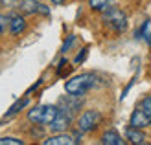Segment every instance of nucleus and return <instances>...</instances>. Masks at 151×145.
Wrapping results in <instances>:
<instances>
[{"mask_svg":"<svg viewBox=\"0 0 151 145\" xmlns=\"http://www.w3.org/2000/svg\"><path fill=\"white\" fill-rule=\"evenodd\" d=\"M96 83H98V77L94 74H79V75H76V77H72L70 81H66L65 90L72 96H83V94H87L90 88H94Z\"/></svg>","mask_w":151,"mask_h":145,"instance_id":"1","label":"nucleus"},{"mask_svg":"<svg viewBox=\"0 0 151 145\" xmlns=\"http://www.w3.org/2000/svg\"><path fill=\"white\" fill-rule=\"evenodd\" d=\"M59 110L61 109H57L54 105H39L28 112V119L35 125H50L57 118Z\"/></svg>","mask_w":151,"mask_h":145,"instance_id":"2","label":"nucleus"},{"mask_svg":"<svg viewBox=\"0 0 151 145\" xmlns=\"http://www.w3.org/2000/svg\"><path fill=\"white\" fill-rule=\"evenodd\" d=\"M103 22L107 26H111L116 31H124L127 28V17L124 15V11H120L118 7H105L103 9Z\"/></svg>","mask_w":151,"mask_h":145,"instance_id":"3","label":"nucleus"},{"mask_svg":"<svg viewBox=\"0 0 151 145\" xmlns=\"http://www.w3.org/2000/svg\"><path fill=\"white\" fill-rule=\"evenodd\" d=\"M101 119V114L98 110H87L81 114L79 118V131L81 132H90L92 129H96V125L100 123Z\"/></svg>","mask_w":151,"mask_h":145,"instance_id":"4","label":"nucleus"},{"mask_svg":"<svg viewBox=\"0 0 151 145\" xmlns=\"http://www.w3.org/2000/svg\"><path fill=\"white\" fill-rule=\"evenodd\" d=\"M151 123V119L149 116L146 114L144 109H137L133 112V116H131V121H129V127H134V129H144Z\"/></svg>","mask_w":151,"mask_h":145,"instance_id":"5","label":"nucleus"},{"mask_svg":"<svg viewBox=\"0 0 151 145\" xmlns=\"http://www.w3.org/2000/svg\"><path fill=\"white\" fill-rule=\"evenodd\" d=\"M79 140L76 136H70V134H65V132H59L55 136H50L48 140H44V145H74L78 143Z\"/></svg>","mask_w":151,"mask_h":145,"instance_id":"6","label":"nucleus"},{"mask_svg":"<svg viewBox=\"0 0 151 145\" xmlns=\"http://www.w3.org/2000/svg\"><path fill=\"white\" fill-rule=\"evenodd\" d=\"M68 125H70V116H68V112L59 110L57 118L50 123V129H52L54 132H63L65 129H68Z\"/></svg>","mask_w":151,"mask_h":145,"instance_id":"7","label":"nucleus"},{"mask_svg":"<svg viewBox=\"0 0 151 145\" xmlns=\"http://www.w3.org/2000/svg\"><path fill=\"white\" fill-rule=\"evenodd\" d=\"M101 143L103 145H124V140L120 138V134L116 131H107L101 136Z\"/></svg>","mask_w":151,"mask_h":145,"instance_id":"8","label":"nucleus"},{"mask_svg":"<svg viewBox=\"0 0 151 145\" xmlns=\"http://www.w3.org/2000/svg\"><path fill=\"white\" fill-rule=\"evenodd\" d=\"M20 7H22V11H26V13H35V11L48 13V9H44V6L37 4V0H22Z\"/></svg>","mask_w":151,"mask_h":145,"instance_id":"9","label":"nucleus"},{"mask_svg":"<svg viewBox=\"0 0 151 145\" xmlns=\"http://www.w3.org/2000/svg\"><path fill=\"white\" fill-rule=\"evenodd\" d=\"M24 28H26V22L22 17H11L9 20V29H11V33L13 35H19L20 31H24Z\"/></svg>","mask_w":151,"mask_h":145,"instance_id":"10","label":"nucleus"},{"mask_svg":"<svg viewBox=\"0 0 151 145\" xmlns=\"http://www.w3.org/2000/svg\"><path fill=\"white\" fill-rule=\"evenodd\" d=\"M125 136H127V140H129L131 143H144V134H142L138 129H134V127H129L125 131Z\"/></svg>","mask_w":151,"mask_h":145,"instance_id":"11","label":"nucleus"},{"mask_svg":"<svg viewBox=\"0 0 151 145\" xmlns=\"http://www.w3.org/2000/svg\"><path fill=\"white\" fill-rule=\"evenodd\" d=\"M90 2V7L92 9H98V11H103L105 7H107V4H109V0H88Z\"/></svg>","mask_w":151,"mask_h":145,"instance_id":"12","label":"nucleus"},{"mask_svg":"<svg viewBox=\"0 0 151 145\" xmlns=\"http://www.w3.org/2000/svg\"><path fill=\"white\" fill-rule=\"evenodd\" d=\"M0 145H22V140H17V138H0Z\"/></svg>","mask_w":151,"mask_h":145,"instance_id":"13","label":"nucleus"},{"mask_svg":"<svg viewBox=\"0 0 151 145\" xmlns=\"http://www.w3.org/2000/svg\"><path fill=\"white\" fill-rule=\"evenodd\" d=\"M142 109L146 110V114H147L149 119H151V97H147V99H144V101H142Z\"/></svg>","mask_w":151,"mask_h":145,"instance_id":"14","label":"nucleus"},{"mask_svg":"<svg viewBox=\"0 0 151 145\" xmlns=\"http://www.w3.org/2000/svg\"><path fill=\"white\" fill-rule=\"evenodd\" d=\"M28 105V97H24V99H22V101H19L17 105H15V106H11V110H9V114H13V112H17L19 109H22V106H26Z\"/></svg>","mask_w":151,"mask_h":145,"instance_id":"15","label":"nucleus"},{"mask_svg":"<svg viewBox=\"0 0 151 145\" xmlns=\"http://www.w3.org/2000/svg\"><path fill=\"white\" fill-rule=\"evenodd\" d=\"M6 26H7V17L0 15V35H2V31L6 29Z\"/></svg>","mask_w":151,"mask_h":145,"instance_id":"16","label":"nucleus"},{"mask_svg":"<svg viewBox=\"0 0 151 145\" xmlns=\"http://www.w3.org/2000/svg\"><path fill=\"white\" fill-rule=\"evenodd\" d=\"M52 2H54V4H63L65 0H52Z\"/></svg>","mask_w":151,"mask_h":145,"instance_id":"17","label":"nucleus"}]
</instances>
